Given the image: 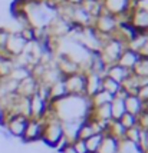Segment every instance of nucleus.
<instances>
[{"mask_svg":"<svg viewBox=\"0 0 148 153\" xmlns=\"http://www.w3.org/2000/svg\"><path fill=\"white\" fill-rule=\"evenodd\" d=\"M132 73L138 77H148V57L141 56V59L137 63V66L134 67Z\"/></svg>","mask_w":148,"mask_h":153,"instance_id":"obj_28","label":"nucleus"},{"mask_svg":"<svg viewBox=\"0 0 148 153\" xmlns=\"http://www.w3.org/2000/svg\"><path fill=\"white\" fill-rule=\"evenodd\" d=\"M43 122H45V126H43L42 142L47 147L56 149L58 143L63 139V126H62V120H59L56 117L50 103L47 106V113L45 116Z\"/></svg>","mask_w":148,"mask_h":153,"instance_id":"obj_2","label":"nucleus"},{"mask_svg":"<svg viewBox=\"0 0 148 153\" xmlns=\"http://www.w3.org/2000/svg\"><path fill=\"white\" fill-rule=\"evenodd\" d=\"M29 100H30V119L43 120L45 116H46V113H47L49 102L45 100L38 93L32 94V96L29 97Z\"/></svg>","mask_w":148,"mask_h":153,"instance_id":"obj_11","label":"nucleus"},{"mask_svg":"<svg viewBox=\"0 0 148 153\" xmlns=\"http://www.w3.org/2000/svg\"><path fill=\"white\" fill-rule=\"evenodd\" d=\"M140 133H141V129H140L138 126L131 127V129H128L127 133H125V139L138 143V140H140Z\"/></svg>","mask_w":148,"mask_h":153,"instance_id":"obj_32","label":"nucleus"},{"mask_svg":"<svg viewBox=\"0 0 148 153\" xmlns=\"http://www.w3.org/2000/svg\"><path fill=\"white\" fill-rule=\"evenodd\" d=\"M5 123H6V112L0 103V126H5Z\"/></svg>","mask_w":148,"mask_h":153,"instance_id":"obj_37","label":"nucleus"},{"mask_svg":"<svg viewBox=\"0 0 148 153\" xmlns=\"http://www.w3.org/2000/svg\"><path fill=\"white\" fill-rule=\"evenodd\" d=\"M119 122H121L122 126L125 127L127 130H128V129H131V127L138 126V123H137V116H134V114H129V113H125V114H124Z\"/></svg>","mask_w":148,"mask_h":153,"instance_id":"obj_30","label":"nucleus"},{"mask_svg":"<svg viewBox=\"0 0 148 153\" xmlns=\"http://www.w3.org/2000/svg\"><path fill=\"white\" fill-rule=\"evenodd\" d=\"M102 77L99 74L86 72V96L92 97L95 93H98L99 90H102Z\"/></svg>","mask_w":148,"mask_h":153,"instance_id":"obj_17","label":"nucleus"},{"mask_svg":"<svg viewBox=\"0 0 148 153\" xmlns=\"http://www.w3.org/2000/svg\"><path fill=\"white\" fill-rule=\"evenodd\" d=\"M38 87H39V82L35 79L33 76H30V77L19 82L16 93L19 96H23V97H30L32 94H35L38 92Z\"/></svg>","mask_w":148,"mask_h":153,"instance_id":"obj_15","label":"nucleus"},{"mask_svg":"<svg viewBox=\"0 0 148 153\" xmlns=\"http://www.w3.org/2000/svg\"><path fill=\"white\" fill-rule=\"evenodd\" d=\"M68 96V90L66 86H65V77L58 82H55L53 85H50V99L49 102L53 103V102H58V100L63 99Z\"/></svg>","mask_w":148,"mask_h":153,"instance_id":"obj_19","label":"nucleus"},{"mask_svg":"<svg viewBox=\"0 0 148 153\" xmlns=\"http://www.w3.org/2000/svg\"><path fill=\"white\" fill-rule=\"evenodd\" d=\"M118 149H119V140L111 134L104 133V139L98 153H118Z\"/></svg>","mask_w":148,"mask_h":153,"instance_id":"obj_20","label":"nucleus"},{"mask_svg":"<svg viewBox=\"0 0 148 153\" xmlns=\"http://www.w3.org/2000/svg\"><path fill=\"white\" fill-rule=\"evenodd\" d=\"M127 46V43H124L118 36H111V37H108L105 42H104V45L101 47V56L104 62L107 63V66H111V65H115V63H118V60L121 57L122 52H124V49Z\"/></svg>","mask_w":148,"mask_h":153,"instance_id":"obj_3","label":"nucleus"},{"mask_svg":"<svg viewBox=\"0 0 148 153\" xmlns=\"http://www.w3.org/2000/svg\"><path fill=\"white\" fill-rule=\"evenodd\" d=\"M0 136L6 140V142H13L14 140V137L12 136V133L6 129V126H0Z\"/></svg>","mask_w":148,"mask_h":153,"instance_id":"obj_36","label":"nucleus"},{"mask_svg":"<svg viewBox=\"0 0 148 153\" xmlns=\"http://www.w3.org/2000/svg\"><path fill=\"white\" fill-rule=\"evenodd\" d=\"M131 73H132V72H129V70H127L125 67H122L121 65L115 63V65H111V66L107 67L105 76L111 77V79L115 80V82H118V83L122 86V83L131 76Z\"/></svg>","mask_w":148,"mask_h":153,"instance_id":"obj_14","label":"nucleus"},{"mask_svg":"<svg viewBox=\"0 0 148 153\" xmlns=\"http://www.w3.org/2000/svg\"><path fill=\"white\" fill-rule=\"evenodd\" d=\"M137 123L140 129L148 130V107H144V110L137 116Z\"/></svg>","mask_w":148,"mask_h":153,"instance_id":"obj_31","label":"nucleus"},{"mask_svg":"<svg viewBox=\"0 0 148 153\" xmlns=\"http://www.w3.org/2000/svg\"><path fill=\"white\" fill-rule=\"evenodd\" d=\"M92 27L101 36L105 37H111L116 33V27H118V17H115L112 14L107 13V12H102L98 17L94 19Z\"/></svg>","mask_w":148,"mask_h":153,"instance_id":"obj_4","label":"nucleus"},{"mask_svg":"<svg viewBox=\"0 0 148 153\" xmlns=\"http://www.w3.org/2000/svg\"><path fill=\"white\" fill-rule=\"evenodd\" d=\"M43 126L45 122L39 119H29L26 126V132L23 134L22 142L25 143H33V142H39L42 140V134H43Z\"/></svg>","mask_w":148,"mask_h":153,"instance_id":"obj_10","label":"nucleus"},{"mask_svg":"<svg viewBox=\"0 0 148 153\" xmlns=\"http://www.w3.org/2000/svg\"><path fill=\"white\" fill-rule=\"evenodd\" d=\"M137 96L141 99L142 103H148V85L140 87L138 92H137Z\"/></svg>","mask_w":148,"mask_h":153,"instance_id":"obj_35","label":"nucleus"},{"mask_svg":"<svg viewBox=\"0 0 148 153\" xmlns=\"http://www.w3.org/2000/svg\"><path fill=\"white\" fill-rule=\"evenodd\" d=\"M29 117L23 116V114H17V113H9L6 114V123L5 126L6 129L12 133L14 139H23V134L26 132V126Z\"/></svg>","mask_w":148,"mask_h":153,"instance_id":"obj_6","label":"nucleus"},{"mask_svg":"<svg viewBox=\"0 0 148 153\" xmlns=\"http://www.w3.org/2000/svg\"><path fill=\"white\" fill-rule=\"evenodd\" d=\"M104 12L118 19H127L131 10V0H102Z\"/></svg>","mask_w":148,"mask_h":153,"instance_id":"obj_8","label":"nucleus"},{"mask_svg":"<svg viewBox=\"0 0 148 153\" xmlns=\"http://www.w3.org/2000/svg\"><path fill=\"white\" fill-rule=\"evenodd\" d=\"M115 96H112L111 93H108L105 90H99L98 93H95L92 97H89L91 99V103H92V106H101V105H108V103H111L112 100H114Z\"/></svg>","mask_w":148,"mask_h":153,"instance_id":"obj_24","label":"nucleus"},{"mask_svg":"<svg viewBox=\"0 0 148 153\" xmlns=\"http://www.w3.org/2000/svg\"><path fill=\"white\" fill-rule=\"evenodd\" d=\"M121 87L122 86L118 83V82L112 80L111 77H108V76H104V77H102V90L111 93L112 96H116V94L119 93Z\"/></svg>","mask_w":148,"mask_h":153,"instance_id":"obj_27","label":"nucleus"},{"mask_svg":"<svg viewBox=\"0 0 148 153\" xmlns=\"http://www.w3.org/2000/svg\"><path fill=\"white\" fill-rule=\"evenodd\" d=\"M63 153H76V152H75L74 149H72V146H69V147H68V149H66V150H65Z\"/></svg>","mask_w":148,"mask_h":153,"instance_id":"obj_38","label":"nucleus"},{"mask_svg":"<svg viewBox=\"0 0 148 153\" xmlns=\"http://www.w3.org/2000/svg\"><path fill=\"white\" fill-rule=\"evenodd\" d=\"M19 33L22 34V37L26 40L27 43H32V42H36V29L32 26H26L19 30Z\"/></svg>","mask_w":148,"mask_h":153,"instance_id":"obj_29","label":"nucleus"},{"mask_svg":"<svg viewBox=\"0 0 148 153\" xmlns=\"http://www.w3.org/2000/svg\"><path fill=\"white\" fill-rule=\"evenodd\" d=\"M50 103V102H49ZM56 117L62 122L68 120H83L88 119L92 112V103L88 96H72L68 94L66 97L50 103Z\"/></svg>","mask_w":148,"mask_h":153,"instance_id":"obj_1","label":"nucleus"},{"mask_svg":"<svg viewBox=\"0 0 148 153\" xmlns=\"http://www.w3.org/2000/svg\"><path fill=\"white\" fill-rule=\"evenodd\" d=\"M118 153H144V150H142V147L138 143L131 142V140H128V139H122V140H119Z\"/></svg>","mask_w":148,"mask_h":153,"instance_id":"obj_23","label":"nucleus"},{"mask_svg":"<svg viewBox=\"0 0 148 153\" xmlns=\"http://www.w3.org/2000/svg\"><path fill=\"white\" fill-rule=\"evenodd\" d=\"M125 109H127V113L138 116L144 110V103L137 94H128L125 97Z\"/></svg>","mask_w":148,"mask_h":153,"instance_id":"obj_18","label":"nucleus"},{"mask_svg":"<svg viewBox=\"0 0 148 153\" xmlns=\"http://www.w3.org/2000/svg\"><path fill=\"white\" fill-rule=\"evenodd\" d=\"M83 120H68V122H62V126H63V136H65L71 143H72L74 140L78 139L79 129H81V125H82Z\"/></svg>","mask_w":148,"mask_h":153,"instance_id":"obj_16","label":"nucleus"},{"mask_svg":"<svg viewBox=\"0 0 148 153\" xmlns=\"http://www.w3.org/2000/svg\"><path fill=\"white\" fill-rule=\"evenodd\" d=\"M127 19L134 25L135 29H137L140 33H148V13L147 12L131 7Z\"/></svg>","mask_w":148,"mask_h":153,"instance_id":"obj_12","label":"nucleus"},{"mask_svg":"<svg viewBox=\"0 0 148 153\" xmlns=\"http://www.w3.org/2000/svg\"><path fill=\"white\" fill-rule=\"evenodd\" d=\"M65 86L68 94L72 96H86V72H76L65 77Z\"/></svg>","mask_w":148,"mask_h":153,"instance_id":"obj_5","label":"nucleus"},{"mask_svg":"<svg viewBox=\"0 0 148 153\" xmlns=\"http://www.w3.org/2000/svg\"><path fill=\"white\" fill-rule=\"evenodd\" d=\"M72 149H74L76 153H88V149H86V143H85V140L82 139H76L72 142Z\"/></svg>","mask_w":148,"mask_h":153,"instance_id":"obj_33","label":"nucleus"},{"mask_svg":"<svg viewBox=\"0 0 148 153\" xmlns=\"http://www.w3.org/2000/svg\"><path fill=\"white\" fill-rule=\"evenodd\" d=\"M131 7L140 9L148 13V0H131Z\"/></svg>","mask_w":148,"mask_h":153,"instance_id":"obj_34","label":"nucleus"},{"mask_svg":"<svg viewBox=\"0 0 148 153\" xmlns=\"http://www.w3.org/2000/svg\"><path fill=\"white\" fill-rule=\"evenodd\" d=\"M96 133L95 130V126L92 123L91 119H85L82 122L81 125V129H79V134H78V139H82V140H86L88 137H91L92 134Z\"/></svg>","mask_w":148,"mask_h":153,"instance_id":"obj_26","label":"nucleus"},{"mask_svg":"<svg viewBox=\"0 0 148 153\" xmlns=\"http://www.w3.org/2000/svg\"><path fill=\"white\" fill-rule=\"evenodd\" d=\"M144 153H148V147H147V149H145V150H144Z\"/></svg>","mask_w":148,"mask_h":153,"instance_id":"obj_39","label":"nucleus"},{"mask_svg":"<svg viewBox=\"0 0 148 153\" xmlns=\"http://www.w3.org/2000/svg\"><path fill=\"white\" fill-rule=\"evenodd\" d=\"M102 139H104V133H95V134H92L91 137H88V139L85 140L88 153H98L99 147H101Z\"/></svg>","mask_w":148,"mask_h":153,"instance_id":"obj_25","label":"nucleus"},{"mask_svg":"<svg viewBox=\"0 0 148 153\" xmlns=\"http://www.w3.org/2000/svg\"><path fill=\"white\" fill-rule=\"evenodd\" d=\"M140 59H141V54L138 53V52H135V50L129 49V47H125L121 54V57H119V60H118V65H121L127 70L132 72L134 67L137 66V63L140 62Z\"/></svg>","mask_w":148,"mask_h":153,"instance_id":"obj_13","label":"nucleus"},{"mask_svg":"<svg viewBox=\"0 0 148 153\" xmlns=\"http://www.w3.org/2000/svg\"><path fill=\"white\" fill-rule=\"evenodd\" d=\"M27 46V42L19 32H10L9 33V39H7L6 43V54L9 59H17Z\"/></svg>","mask_w":148,"mask_h":153,"instance_id":"obj_7","label":"nucleus"},{"mask_svg":"<svg viewBox=\"0 0 148 153\" xmlns=\"http://www.w3.org/2000/svg\"><path fill=\"white\" fill-rule=\"evenodd\" d=\"M111 110H112V120H121V117L127 113L125 109V99L115 96L114 100L111 102Z\"/></svg>","mask_w":148,"mask_h":153,"instance_id":"obj_21","label":"nucleus"},{"mask_svg":"<svg viewBox=\"0 0 148 153\" xmlns=\"http://www.w3.org/2000/svg\"><path fill=\"white\" fill-rule=\"evenodd\" d=\"M53 62H55V66L59 69V72H61L65 77L69 76V74H74V73H76V72H81L82 70L81 66H79L74 59H71L68 54L63 53V52H62V53H56Z\"/></svg>","mask_w":148,"mask_h":153,"instance_id":"obj_9","label":"nucleus"},{"mask_svg":"<svg viewBox=\"0 0 148 153\" xmlns=\"http://www.w3.org/2000/svg\"><path fill=\"white\" fill-rule=\"evenodd\" d=\"M105 133L114 136L115 139L122 140V139H125L127 129L122 126V123L119 122V120H111V122H109V125H108V129H107V132H105Z\"/></svg>","mask_w":148,"mask_h":153,"instance_id":"obj_22","label":"nucleus"}]
</instances>
